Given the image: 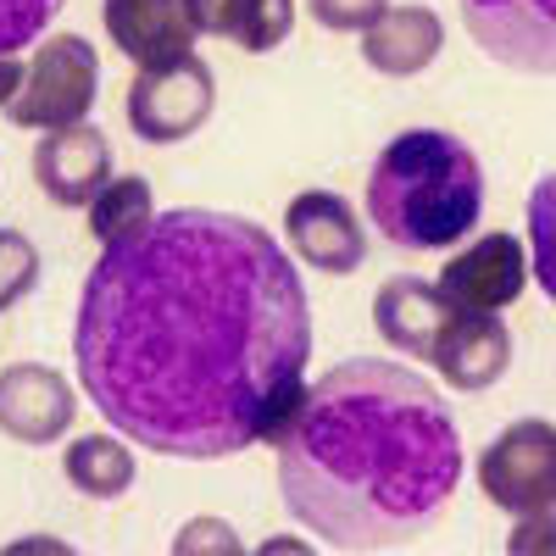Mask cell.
Returning a JSON list of instances; mask_svg holds the SVG:
<instances>
[{
  "instance_id": "obj_1",
  "label": "cell",
  "mask_w": 556,
  "mask_h": 556,
  "mask_svg": "<svg viewBox=\"0 0 556 556\" xmlns=\"http://www.w3.org/2000/svg\"><path fill=\"white\" fill-rule=\"evenodd\" d=\"M73 362L123 440L217 462L273 440L301 406L312 301L262 223L206 206L156 212L146 235L101 245Z\"/></svg>"
},
{
  "instance_id": "obj_2",
  "label": "cell",
  "mask_w": 556,
  "mask_h": 556,
  "mask_svg": "<svg viewBox=\"0 0 556 556\" xmlns=\"http://www.w3.org/2000/svg\"><path fill=\"white\" fill-rule=\"evenodd\" d=\"M290 518L334 551H395L429 534L462 479L456 417L401 362L329 367L273 434Z\"/></svg>"
},
{
  "instance_id": "obj_3",
  "label": "cell",
  "mask_w": 556,
  "mask_h": 556,
  "mask_svg": "<svg viewBox=\"0 0 556 556\" xmlns=\"http://www.w3.org/2000/svg\"><path fill=\"white\" fill-rule=\"evenodd\" d=\"M484 212V167L468 139L406 128L367 173V217L395 251H445Z\"/></svg>"
},
{
  "instance_id": "obj_4",
  "label": "cell",
  "mask_w": 556,
  "mask_h": 556,
  "mask_svg": "<svg viewBox=\"0 0 556 556\" xmlns=\"http://www.w3.org/2000/svg\"><path fill=\"white\" fill-rule=\"evenodd\" d=\"M101 96V56L96 45H89L84 34H56L45 39L34 62L23 67V89L12 96V123L17 128H73L89 117V106H96Z\"/></svg>"
},
{
  "instance_id": "obj_5",
  "label": "cell",
  "mask_w": 556,
  "mask_h": 556,
  "mask_svg": "<svg viewBox=\"0 0 556 556\" xmlns=\"http://www.w3.org/2000/svg\"><path fill=\"white\" fill-rule=\"evenodd\" d=\"M479 490L513 518L556 513V424L545 417L506 424L479 456Z\"/></svg>"
},
{
  "instance_id": "obj_6",
  "label": "cell",
  "mask_w": 556,
  "mask_h": 556,
  "mask_svg": "<svg viewBox=\"0 0 556 556\" xmlns=\"http://www.w3.org/2000/svg\"><path fill=\"white\" fill-rule=\"evenodd\" d=\"M128 128L146 139V146H178L206 128V117L217 112V78L201 56H184L173 67L139 73L128 84Z\"/></svg>"
},
{
  "instance_id": "obj_7",
  "label": "cell",
  "mask_w": 556,
  "mask_h": 556,
  "mask_svg": "<svg viewBox=\"0 0 556 556\" xmlns=\"http://www.w3.org/2000/svg\"><path fill=\"white\" fill-rule=\"evenodd\" d=\"M473 45L513 73H556V0H462Z\"/></svg>"
},
{
  "instance_id": "obj_8",
  "label": "cell",
  "mask_w": 556,
  "mask_h": 556,
  "mask_svg": "<svg viewBox=\"0 0 556 556\" xmlns=\"http://www.w3.org/2000/svg\"><path fill=\"white\" fill-rule=\"evenodd\" d=\"M523 285H529V251L518 235H479L434 278V290L456 312H501L523 295Z\"/></svg>"
},
{
  "instance_id": "obj_9",
  "label": "cell",
  "mask_w": 556,
  "mask_h": 556,
  "mask_svg": "<svg viewBox=\"0 0 556 556\" xmlns=\"http://www.w3.org/2000/svg\"><path fill=\"white\" fill-rule=\"evenodd\" d=\"M78 417L67 379L45 362L0 367V434L12 445H56Z\"/></svg>"
},
{
  "instance_id": "obj_10",
  "label": "cell",
  "mask_w": 556,
  "mask_h": 556,
  "mask_svg": "<svg viewBox=\"0 0 556 556\" xmlns=\"http://www.w3.org/2000/svg\"><path fill=\"white\" fill-rule=\"evenodd\" d=\"M285 240L306 267L329 273V278H345L367 262V235H362L351 201L334 190H301L285 212Z\"/></svg>"
},
{
  "instance_id": "obj_11",
  "label": "cell",
  "mask_w": 556,
  "mask_h": 556,
  "mask_svg": "<svg viewBox=\"0 0 556 556\" xmlns=\"http://www.w3.org/2000/svg\"><path fill=\"white\" fill-rule=\"evenodd\" d=\"M34 184L51 206H89L112 184V139L96 123L45 134L34 146Z\"/></svg>"
},
{
  "instance_id": "obj_12",
  "label": "cell",
  "mask_w": 556,
  "mask_h": 556,
  "mask_svg": "<svg viewBox=\"0 0 556 556\" xmlns=\"http://www.w3.org/2000/svg\"><path fill=\"white\" fill-rule=\"evenodd\" d=\"M429 362L440 367V379L451 390L479 395V390L501 384L506 367H513V329H506L495 312H456L451 306Z\"/></svg>"
},
{
  "instance_id": "obj_13",
  "label": "cell",
  "mask_w": 556,
  "mask_h": 556,
  "mask_svg": "<svg viewBox=\"0 0 556 556\" xmlns=\"http://www.w3.org/2000/svg\"><path fill=\"white\" fill-rule=\"evenodd\" d=\"M101 23L139 73L195 56V23L184 12V0H106Z\"/></svg>"
},
{
  "instance_id": "obj_14",
  "label": "cell",
  "mask_w": 556,
  "mask_h": 556,
  "mask_svg": "<svg viewBox=\"0 0 556 556\" xmlns=\"http://www.w3.org/2000/svg\"><path fill=\"white\" fill-rule=\"evenodd\" d=\"M445 317H451L445 295L429 285V278H412V273L384 278L379 295H374V329H379V340L390 351L412 356V362L434 356V340L445 329Z\"/></svg>"
},
{
  "instance_id": "obj_15",
  "label": "cell",
  "mask_w": 556,
  "mask_h": 556,
  "mask_svg": "<svg viewBox=\"0 0 556 556\" xmlns=\"http://www.w3.org/2000/svg\"><path fill=\"white\" fill-rule=\"evenodd\" d=\"M440 51H445V23L434 7H384L362 28V62L384 78L424 73L434 67Z\"/></svg>"
},
{
  "instance_id": "obj_16",
  "label": "cell",
  "mask_w": 556,
  "mask_h": 556,
  "mask_svg": "<svg viewBox=\"0 0 556 556\" xmlns=\"http://www.w3.org/2000/svg\"><path fill=\"white\" fill-rule=\"evenodd\" d=\"M195 34L235 39L240 51L267 56L295 34V0H184Z\"/></svg>"
},
{
  "instance_id": "obj_17",
  "label": "cell",
  "mask_w": 556,
  "mask_h": 556,
  "mask_svg": "<svg viewBox=\"0 0 556 556\" xmlns=\"http://www.w3.org/2000/svg\"><path fill=\"white\" fill-rule=\"evenodd\" d=\"M62 473L78 495L89 501H117L134 490V451L117 440V434H78L62 456Z\"/></svg>"
},
{
  "instance_id": "obj_18",
  "label": "cell",
  "mask_w": 556,
  "mask_h": 556,
  "mask_svg": "<svg viewBox=\"0 0 556 556\" xmlns=\"http://www.w3.org/2000/svg\"><path fill=\"white\" fill-rule=\"evenodd\" d=\"M84 212H89V240H96V245H117V240H134V235H146V228H151L156 195H151L146 178L128 173V178H112Z\"/></svg>"
},
{
  "instance_id": "obj_19",
  "label": "cell",
  "mask_w": 556,
  "mask_h": 556,
  "mask_svg": "<svg viewBox=\"0 0 556 556\" xmlns=\"http://www.w3.org/2000/svg\"><path fill=\"white\" fill-rule=\"evenodd\" d=\"M529 273L556 301V173H545L529 195Z\"/></svg>"
},
{
  "instance_id": "obj_20",
  "label": "cell",
  "mask_w": 556,
  "mask_h": 556,
  "mask_svg": "<svg viewBox=\"0 0 556 556\" xmlns=\"http://www.w3.org/2000/svg\"><path fill=\"white\" fill-rule=\"evenodd\" d=\"M67 0H0V56H23Z\"/></svg>"
},
{
  "instance_id": "obj_21",
  "label": "cell",
  "mask_w": 556,
  "mask_h": 556,
  "mask_svg": "<svg viewBox=\"0 0 556 556\" xmlns=\"http://www.w3.org/2000/svg\"><path fill=\"white\" fill-rule=\"evenodd\" d=\"M34 285H39V245L17 228H0V312L34 295Z\"/></svg>"
},
{
  "instance_id": "obj_22",
  "label": "cell",
  "mask_w": 556,
  "mask_h": 556,
  "mask_svg": "<svg viewBox=\"0 0 556 556\" xmlns=\"http://www.w3.org/2000/svg\"><path fill=\"white\" fill-rule=\"evenodd\" d=\"M384 7H390V0H306L312 23L329 28V34H362Z\"/></svg>"
},
{
  "instance_id": "obj_23",
  "label": "cell",
  "mask_w": 556,
  "mask_h": 556,
  "mask_svg": "<svg viewBox=\"0 0 556 556\" xmlns=\"http://www.w3.org/2000/svg\"><path fill=\"white\" fill-rule=\"evenodd\" d=\"M173 551H178V556H201V551H217V556H240L245 545H240L235 523H223V518H190V523L178 529Z\"/></svg>"
},
{
  "instance_id": "obj_24",
  "label": "cell",
  "mask_w": 556,
  "mask_h": 556,
  "mask_svg": "<svg viewBox=\"0 0 556 556\" xmlns=\"http://www.w3.org/2000/svg\"><path fill=\"white\" fill-rule=\"evenodd\" d=\"M513 556H529V551H556V513H529L518 523V534L506 540Z\"/></svg>"
},
{
  "instance_id": "obj_25",
  "label": "cell",
  "mask_w": 556,
  "mask_h": 556,
  "mask_svg": "<svg viewBox=\"0 0 556 556\" xmlns=\"http://www.w3.org/2000/svg\"><path fill=\"white\" fill-rule=\"evenodd\" d=\"M17 89H23V62L17 56H0V106H12Z\"/></svg>"
}]
</instances>
